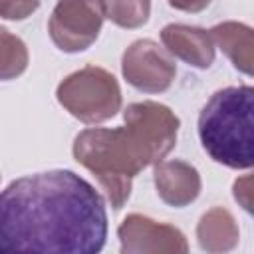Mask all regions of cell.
<instances>
[{
	"label": "cell",
	"mask_w": 254,
	"mask_h": 254,
	"mask_svg": "<svg viewBox=\"0 0 254 254\" xmlns=\"http://www.w3.org/2000/svg\"><path fill=\"white\" fill-rule=\"evenodd\" d=\"M153 181L159 198L175 208H183L200 194V175L185 161H159L153 171Z\"/></svg>",
	"instance_id": "obj_9"
},
{
	"label": "cell",
	"mask_w": 254,
	"mask_h": 254,
	"mask_svg": "<svg viewBox=\"0 0 254 254\" xmlns=\"http://www.w3.org/2000/svg\"><path fill=\"white\" fill-rule=\"evenodd\" d=\"M198 139L214 163L228 169L254 167V87L214 91L198 113Z\"/></svg>",
	"instance_id": "obj_3"
},
{
	"label": "cell",
	"mask_w": 254,
	"mask_h": 254,
	"mask_svg": "<svg viewBox=\"0 0 254 254\" xmlns=\"http://www.w3.org/2000/svg\"><path fill=\"white\" fill-rule=\"evenodd\" d=\"M40 0H0V14L6 20H24L34 14Z\"/></svg>",
	"instance_id": "obj_15"
},
{
	"label": "cell",
	"mask_w": 254,
	"mask_h": 254,
	"mask_svg": "<svg viewBox=\"0 0 254 254\" xmlns=\"http://www.w3.org/2000/svg\"><path fill=\"white\" fill-rule=\"evenodd\" d=\"M232 196L250 216H254V171L232 183Z\"/></svg>",
	"instance_id": "obj_14"
},
{
	"label": "cell",
	"mask_w": 254,
	"mask_h": 254,
	"mask_svg": "<svg viewBox=\"0 0 254 254\" xmlns=\"http://www.w3.org/2000/svg\"><path fill=\"white\" fill-rule=\"evenodd\" d=\"M60 105L81 123H103L121 109V89L113 73L85 65L69 73L56 91Z\"/></svg>",
	"instance_id": "obj_4"
},
{
	"label": "cell",
	"mask_w": 254,
	"mask_h": 254,
	"mask_svg": "<svg viewBox=\"0 0 254 254\" xmlns=\"http://www.w3.org/2000/svg\"><path fill=\"white\" fill-rule=\"evenodd\" d=\"M28 67V50L26 44L10 34L6 28L0 30V75L4 81L18 77Z\"/></svg>",
	"instance_id": "obj_12"
},
{
	"label": "cell",
	"mask_w": 254,
	"mask_h": 254,
	"mask_svg": "<svg viewBox=\"0 0 254 254\" xmlns=\"http://www.w3.org/2000/svg\"><path fill=\"white\" fill-rule=\"evenodd\" d=\"M123 254H185L189 250L187 236L171 226L143 214H129L117 228Z\"/></svg>",
	"instance_id": "obj_7"
},
{
	"label": "cell",
	"mask_w": 254,
	"mask_h": 254,
	"mask_svg": "<svg viewBox=\"0 0 254 254\" xmlns=\"http://www.w3.org/2000/svg\"><path fill=\"white\" fill-rule=\"evenodd\" d=\"M107 18L127 30L141 28L151 16V0H105Z\"/></svg>",
	"instance_id": "obj_13"
},
{
	"label": "cell",
	"mask_w": 254,
	"mask_h": 254,
	"mask_svg": "<svg viewBox=\"0 0 254 254\" xmlns=\"http://www.w3.org/2000/svg\"><path fill=\"white\" fill-rule=\"evenodd\" d=\"M121 71L129 85L145 93H163L171 87L177 65L167 48L155 40L143 38L133 42L121 58Z\"/></svg>",
	"instance_id": "obj_6"
},
{
	"label": "cell",
	"mask_w": 254,
	"mask_h": 254,
	"mask_svg": "<svg viewBox=\"0 0 254 254\" xmlns=\"http://www.w3.org/2000/svg\"><path fill=\"white\" fill-rule=\"evenodd\" d=\"M161 42L173 58H179L198 69L210 67L216 56V44L210 30L196 26L169 24L161 30Z\"/></svg>",
	"instance_id": "obj_8"
},
{
	"label": "cell",
	"mask_w": 254,
	"mask_h": 254,
	"mask_svg": "<svg viewBox=\"0 0 254 254\" xmlns=\"http://www.w3.org/2000/svg\"><path fill=\"white\" fill-rule=\"evenodd\" d=\"M123 121L113 129H85L73 141L75 161L97 177L115 210L129 200L133 179L173 151L181 125L179 117L157 101L127 105Z\"/></svg>",
	"instance_id": "obj_2"
},
{
	"label": "cell",
	"mask_w": 254,
	"mask_h": 254,
	"mask_svg": "<svg viewBox=\"0 0 254 254\" xmlns=\"http://www.w3.org/2000/svg\"><path fill=\"white\" fill-rule=\"evenodd\" d=\"M169 4L183 12H200L210 4V0H169Z\"/></svg>",
	"instance_id": "obj_16"
},
{
	"label": "cell",
	"mask_w": 254,
	"mask_h": 254,
	"mask_svg": "<svg viewBox=\"0 0 254 254\" xmlns=\"http://www.w3.org/2000/svg\"><path fill=\"white\" fill-rule=\"evenodd\" d=\"M238 238H240L238 224L234 216L222 206H214L206 210L196 224L198 246L206 252H228L236 248Z\"/></svg>",
	"instance_id": "obj_11"
},
{
	"label": "cell",
	"mask_w": 254,
	"mask_h": 254,
	"mask_svg": "<svg viewBox=\"0 0 254 254\" xmlns=\"http://www.w3.org/2000/svg\"><path fill=\"white\" fill-rule=\"evenodd\" d=\"M216 48L232 62V65L254 77V28L242 22H222L210 30Z\"/></svg>",
	"instance_id": "obj_10"
},
{
	"label": "cell",
	"mask_w": 254,
	"mask_h": 254,
	"mask_svg": "<svg viewBox=\"0 0 254 254\" xmlns=\"http://www.w3.org/2000/svg\"><path fill=\"white\" fill-rule=\"evenodd\" d=\"M105 18V0H58L48 20V32L58 50L77 54L97 40Z\"/></svg>",
	"instance_id": "obj_5"
},
{
	"label": "cell",
	"mask_w": 254,
	"mask_h": 254,
	"mask_svg": "<svg viewBox=\"0 0 254 254\" xmlns=\"http://www.w3.org/2000/svg\"><path fill=\"white\" fill-rule=\"evenodd\" d=\"M105 238V200L73 171L26 175L2 190V252L97 254Z\"/></svg>",
	"instance_id": "obj_1"
}]
</instances>
